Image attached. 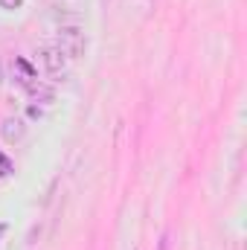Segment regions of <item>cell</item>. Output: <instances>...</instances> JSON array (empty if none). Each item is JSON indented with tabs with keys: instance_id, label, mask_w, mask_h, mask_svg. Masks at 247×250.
<instances>
[{
	"instance_id": "obj_4",
	"label": "cell",
	"mask_w": 247,
	"mask_h": 250,
	"mask_svg": "<svg viewBox=\"0 0 247 250\" xmlns=\"http://www.w3.org/2000/svg\"><path fill=\"white\" fill-rule=\"evenodd\" d=\"M26 90H29L35 99H44V102H50V99H53V90H50V87H44V84H38V82H32V79L26 82Z\"/></svg>"
},
{
	"instance_id": "obj_7",
	"label": "cell",
	"mask_w": 247,
	"mask_h": 250,
	"mask_svg": "<svg viewBox=\"0 0 247 250\" xmlns=\"http://www.w3.org/2000/svg\"><path fill=\"white\" fill-rule=\"evenodd\" d=\"M0 82H3V70H0Z\"/></svg>"
},
{
	"instance_id": "obj_1",
	"label": "cell",
	"mask_w": 247,
	"mask_h": 250,
	"mask_svg": "<svg viewBox=\"0 0 247 250\" xmlns=\"http://www.w3.org/2000/svg\"><path fill=\"white\" fill-rule=\"evenodd\" d=\"M87 41H84V32L76 29V26H64L59 29V50H62L67 59H79L84 53Z\"/></svg>"
},
{
	"instance_id": "obj_2",
	"label": "cell",
	"mask_w": 247,
	"mask_h": 250,
	"mask_svg": "<svg viewBox=\"0 0 247 250\" xmlns=\"http://www.w3.org/2000/svg\"><path fill=\"white\" fill-rule=\"evenodd\" d=\"M41 62H44V67H47V70L59 73L64 64H67V56H64L59 47H44V50H41Z\"/></svg>"
},
{
	"instance_id": "obj_5",
	"label": "cell",
	"mask_w": 247,
	"mask_h": 250,
	"mask_svg": "<svg viewBox=\"0 0 247 250\" xmlns=\"http://www.w3.org/2000/svg\"><path fill=\"white\" fill-rule=\"evenodd\" d=\"M21 3H23V0H0V6H3V9H18Z\"/></svg>"
},
{
	"instance_id": "obj_6",
	"label": "cell",
	"mask_w": 247,
	"mask_h": 250,
	"mask_svg": "<svg viewBox=\"0 0 247 250\" xmlns=\"http://www.w3.org/2000/svg\"><path fill=\"white\" fill-rule=\"evenodd\" d=\"M0 166H9V163H6V157H0Z\"/></svg>"
},
{
	"instance_id": "obj_3",
	"label": "cell",
	"mask_w": 247,
	"mask_h": 250,
	"mask_svg": "<svg viewBox=\"0 0 247 250\" xmlns=\"http://www.w3.org/2000/svg\"><path fill=\"white\" fill-rule=\"evenodd\" d=\"M23 131H26V125L21 123V120H6L3 128H0V134H3L6 143H18V140L23 137Z\"/></svg>"
}]
</instances>
